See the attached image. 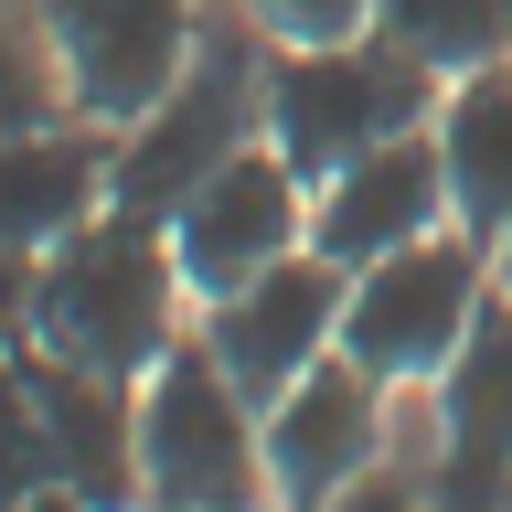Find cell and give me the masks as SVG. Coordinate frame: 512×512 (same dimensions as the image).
Instances as JSON below:
<instances>
[{
    "label": "cell",
    "mask_w": 512,
    "mask_h": 512,
    "mask_svg": "<svg viewBox=\"0 0 512 512\" xmlns=\"http://www.w3.org/2000/svg\"><path fill=\"white\" fill-rule=\"evenodd\" d=\"M448 214V160H438V118L406 128V139H384V150L342 160L331 182L310 192V246L331 267H374V256L416 246V235H438Z\"/></svg>",
    "instance_id": "cell-11"
},
{
    "label": "cell",
    "mask_w": 512,
    "mask_h": 512,
    "mask_svg": "<svg viewBox=\"0 0 512 512\" xmlns=\"http://www.w3.org/2000/svg\"><path fill=\"white\" fill-rule=\"evenodd\" d=\"M427 512H512V299L470 320V342L438 374V470Z\"/></svg>",
    "instance_id": "cell-10"
},
{
    "label": "cell",
    "mask_w": 512,
    "mask_h": 512,
    "mask_svg": "<svg viewBox=\"0 0 512 512\" xmlns=\"http://www.w3.org/2000/svg\"><path fill=\"white\" fill-rule=\"evenodd\" d=\"M182 342V256L139 214H96L64 246H43L32 278V352L86 363V374H150Z\"/></svg>",
    "instance_id": "cell-1"
},
{
    "label": "cell",
    "mask_w": 512,
    "mask_h": 512,
    "mask_svg": "<svg viewBox=\"0 0 512 512\" xmlns=\"http://www.w3.org/2000/svg\"><path fill=\"white\" fill-rule=\"evenodd\" d=\"M320 512H427V480H406V470H363L352 491H331Z\"/></svg>",
    "instance_id": "cell-20"
},
{
    "label": "cell",
    "mask_w": 512,
    "mask_h": 512,
    "mask_svg": "<svg viewBox=\"0 0 512 512\" xmlns=\"http://www.w3.org/2000/svg\"><path fill=\"white\" fill-rule=\"evenodd\" d=\"M267 139V32L256 22H203L182 86L160 96L150 118L118 128V160H107V214L171 224L192 192L214 182L224 160Z\"/></svg>",
    "instance_id": "cell-2"
},
{
    "label": "cell",
    "mask_w": 512,
    "mask_h": 512,
    "mask_svg": "<svg viewBox=\"0 0 512 512\" xmlns=\"http://www.w3.org/2000/svg\"><path fill=\"white\" fill-rule=\"evenodd\" d=\"M342 299H352V267L299 246V256H278V267H256L246 288L203 299V352H214L224 374H235V395L267 416L320 352H342Z\"/></svg>",
    "instance_id": "cell-7"
},
{
    "label": "cell",
    "mask_w": 512,
    "mask_h": 512,
    "mask_svg": "<svg viewBox=\"0 0 512 512\" xmlns=\"http://www.w3.org/2000/svg\"><path fill=\"white\" fill-rule=\"evenodd\" d=\"M32 278H43V256L0 235V352H22V342H32Z\"/></svg>",
    "instance_id": "cell-19"
},
{
    "label": "cell",
    "mask_w": 512,
    "mask_h": 512,
    "mask_svg": "<svg viewBox=\"0 0 512 512\" xmlns=\"http://www.w3.org/2000/svg\"><path fill=\"white\" fill-rule=\"evenodd\" d=\"M64 107H75V96H64L54 43H32L22 22H0V139H22V128L64 118Z\"/></svg>",
    "instance_id": "cell-17"
},
{
    "label": "cell",
    "mask_w": 512,
    "mask_h": 512,
    "mask_svg": "<svg viewBox=\"0 0 512 512\" xmlns=\"http://www.w3.org/2000/svg\"><path fill=\"white\" fill-rule=\"evenodd\" d=\"M480 310H491V246L459 235V224H438V235H416V246L374 256V267H352L342 352L363 374H384V384H438Z\"/></svg>",
    "instance_id": "cell-5"
},
{
    "label": "cell",
    "mask_w": 512,
    "mask_h": 512,
    "mask_svg": "<svg viewBox=\"0 0 512 512\" xmlns=\"http://www.w3.org/2000/svg\"><path fill=\"white\" fill-rule=\"evenodd\" d=\"M32 395H43V438H54V491H75L86 512H150V491H139V384L32 352Z\"/></svg>",
    "instance_id": "cell-12"
},
{
    "label": "cell",
    "mask_w": 512,
    "mask_h": 512,
    "mask_svg": "<svg viewBox=\"0 0 512 512\" xmlns=\"http://www.w3.org/2000/svg\"><path fill=\"white\" fill-rule=\"evenodd\" d=\"M246 22L267 43H352L374 32V0H246Z\"/></svg>",
    "instance_id": "cell-18"
},
{
    "label": "cell",
    "mask_w": 512,
    "mask_h": 512,
    "mask_svg": "<svg viewBox=\"0 0 512 512\" xmlns=\"http://www.w3.org/2000/svg\"><path fill=\"white\" fill-rule=\"evenodd\" d=\"M438 160H448V214L459 235H502L512 224V64H470L438 96Z\"/></svg>",
    "instance_id": "cell-14"
},
{
    "label": "cell",
    "mask_w": 512,
    "mask_h": 512,
    "mask_svg": "<svg viewBox=\"0 0 512 512\" xmlns=\"http://www.w3.org/2000/svg\"><path fill=\"white\" fill-rule=\"evenodd\" d=\"M374 32H395L438 75H470L512 54V0H374Z\"/></svg>",
    "instance_id": "cell-15"
},
{
    "label": "cell",
    "mask_w": 512,
    "mask_h": 512,
    "mask_svg": "<svg viewBox=\"0 0 512 512\" xmlns=\"http://www.w3.org/2000/svg\"><path fill=\"white\" fill-rule=\"evenodd\" d=\"M32 22H43V43L64 64L75 118H96V128L150 118L160 96L182 86L192 43H203L192 0H32Z\"/></svg>",
    "instance_id": "cell-6"
},
{
    "label": "cell",
    "mask_w": 512,
    "mask_h": 512,
    "mask_svg": "<svg viewBox=\"0 0 512 512\" xmlns=\"http://www.w3.org/2000/svg\"><path fill=\"white\" fill-rule=\"evenodd\" d=\"M438 118V64L406 54L395 32H352V43H278L267 54V150L299 182H331L342 160L406 139Z\"/></svg>",
    "instance_id": "cell-3"
},
{
    "label": "cell",
    "mask_w": 512,
    "mask_h": 512,
    "mask_svg": "<svg viewBox=\"0 0 512 512\" xmlns=\"http://www.w3.org/2000/svg\"><path fill=\"white\" fill-rule=\"evenodd\" d=\"M54 491V438H43V395H32V352H0V502Z\"/></svg>",
    "instance_id": "cell-16"
},
{
    "label": "cell",
    "mask_w": 512,
    "mask_h": 512,
    "mask_svg": "<svg viewBox=\"0 0 512 512\" xmlns=\"http://www.w3.org/2000/svg\"><path fill=\"white\" fill-rule=\"evenodd\" d=\"M0 512H86L75 491H32V502H0Z\"/></svg>",
    "instance_id": "cell-22"
},
{
    "label": "cell",
    "mask_w": 512,
    "mask_h": 512,
    "mask_svg": "<svg viewBox=\"0 0 512 512\" xmlns=\"http://www.w3.org/2000/svg\"><path fill=\"white\" fill-rule=\"evenodd\" d=\"M160 235H171V256H182L192 299H224V288H246L256 267H278V256L310 246V182H299L267 139H246Z\"/></svg>",
    "instance_id": "cell-8"
},
{
    "label": "cell",
    "mask_w": 512,
    "mask_h": 512,
    "mask_svg": "<svg viewBox=\"0 0 512 512\" xmlns=\"http://www.w3.org/2000/svg\"><path fill=\"white\" fill-rule=\"evenodd\" d=\"M107 160H118V139L96 118H43L22 139H0V235L43 256L75 224H96L107 214Z\"/></svg>",
    "instance_id": "cell-13"
},
{
    "label": "cell",
    "mask_w": 512,
    "mask_h": 512,
    "mask_svg": "<svg viewBox=\"0 0 512 512\" xmlns=\"http://www.w3.org/2000/svg\"><path fill=\"white\" fill-rule=\"evenodd\" d=\"M384 395H395V384L363 374L352 352H320L310 374L267 406V502L278 512H320L331 491L384 470Z\"/></svg>",
    "instance_id": "cell-9"
},
{
    "label": "cell",
    "mask_w": 512,
    "mask_h": 512,
    "mask_svg": "<svg viewBox=\"0 0 512 512\" xmlns=\"http://www.w3.org/2000/svg\"><path fill=\"white\" fill-rule=\"evenodd\" d=\"M491 288H502V299H512V224H502V235H491Z\"/></svg>",
    "instance_id": "cell-21"
},
{
    "label": "cell",
    "mask_w": 512,
    "mask_h": 512,
    "mask_svg": "<svg viewBox=\"0 0 512 512\" xmlns=\"http://www.w3.org/2000/svg\"><path fill=\"white\" fill-rule=\"evenodd\" d=\"M139 491L150 512H267V416L235 395L203 331L139 374Z\"/></svg>",
    "instance_id": "cell-4"
}]
</instances>
